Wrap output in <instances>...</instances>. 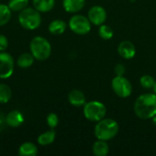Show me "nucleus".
Here are the masks:
<instances>
[{"mask_svg": "<svg viewBox=\"0 0 156 156\" xmlns=\"http://www.w3.org/2000/svg\"><path fill=\"white\" fill-rule=\"evenodd\" d=\"M152 121H153V124H154V125L156 127V115L152 118Z\"/></svg>", "mask_w": 156, "mask_h": 156, "instance_id": "c85d7f7f", "label": "nucleus"}, {"mask_svg": "<svg viewBox=\"0 0 156 156\" xmlns=\"http://www.w3.org/2000/svg\"><path fill=\"white\" fill-rule=\"evenodd\" d=\"M33 6L40 13H47L53 9L55 0H32Z\"/></svg>", "mask_w": 156, "mask_h": 156, "instance_id": "2eb2a0df", "label": "nucleus"}, {"mask_svg": "<svg viewBox=\"0 0 156 156\" xmlns=\"http://www.w3.org/2000/svg\"><path fill=\"white\" fill-rule=\"evenodd\" d=\"M8 47V39L5 35L0 34V51H5Z\"/></svg>", "mask_w": 156, "mask_h": 156, "instance_id": "a878e982", "label": "nucleus"}, {"mask_svg": "<svg viewBox=\"0 0 156 156\" xmlns=\"http://www.w3.org/2000/svg\"><path fill=\"white\" fill-rule=\"evenodd\" d=\"M29 49L35 59L38 61H44L48 59L50 57L52 51L49 41L41 36H37L32 38L30 41Z\"/></svg>", "mask_w": 156, "mask_h": 156, "instance_id": "7ed1b4c3", "label": "nucleus"}, {"mask_svg": "<svg viewBox=\"0 0 156 156\" xmlns=\"http://www.w3.org/2000/svg\"><path fill=\"white\" fill-rule=\"evenodd\" d=\"M114 72L116 76H123L125 73V67L122 63H118L114 68Z\"/></svg>", "mask_w": 156, "mask_h": 156, "instance_id": "bb28decb", "label": "nucleus"}, {"mask_svg": "<svg viewBox=\"0 0 156 156\" xmlns=\"http://www.w3.org/2000/svg\"><path fill=\"white\" fill-rule=\"evenodd\" d=\"M120 127L115 120L103 118L97 122L94 128L95 137L99 140L109 141L113 139L119 133Z\"/></svg>", "mask_w": 156, "mask_h": 156, "instance_id": "f03ea898", "label": "nucleus"}, {"mask_svg": "<svg viewBox=\"0 0 156 156\" xmlns=\"http://www.w3.org/2000/svg\"><path fill=\"white\" fill-rule=\"evenodd\" d=\"M88 18L92 25L100 27L105 23L107 19V12L104 7L101 5H94L89 10Z\"/></svg>", "mask_w": 156, "mask_h": 156, "instance_id": "1a4fd4ad", "label": "nucleus"}, {"mask_svg": "<svg viewBox=\"0 0 156 156\" xmlns=\"http://www.w3.org/2000/svg\"><path fill=\"white\" fill-rule=\"evenodd\" d=\"M47 124L50 129H55L58 124V116L54 112L48 113L47 116Z\"/></svg>", "mask_w": 156, "mask_h": 156, "instance_id": "393cba45", "label": "nucleus"}, {"mask_svg": "<svg viewBox=\"0 0 156 156\" xmlns=\"http://www.w3.org/2000/svg\"><path fill=\"white\" fill-rule=\"evenodd\" d=\"M67 29V24L61 19H55L48 25V31L52 35H61Z\"/></svg>", "mask_w": 156, "mask_h": 156, "instance_id": "4468645a", "label": "nucleus"}, {"mask_svg": "<svg viewBox=\"0 0 156 156\" xmlns=\"http://www.w3.org/2000/svg\"><path fill=\"white\" fill-rule=\"evenodd\" d=\"M12 98V90L10 87L5 83H0V104L7 103Z\"/></svg>", "mask_w": 156, "mask_h": 156, "instance_id": "412c9836", "label": "nucleus"}, {"mask_svg": "<svg viewBox=\"0 0 156 156\" xmlns=\"http://www.w3.org/2000/svg\"><path fill=\"white\" fill-rule=\"evenodd\" d=\"M69 27L72 32L77 35H86L91 29V23L88 16L82 15H74L69 21Z\"/></svg>", "mask_w": 156, "mask_h": 156, "instance_id": "423d86ee", "label": "nucleus"}, {"mask_svg": "<svg viewBox=\"0 0 156 156\" xmlns=\"http://www.w3.org/2000/svg\"><path fill=\"white\" fill-rule=\"evenodd\" d=\"M155 83V80L151 75H144L140 79V84L144 89H153Z\"/></svg>", "mask_w": 156, "mask_h": 156, "instance_id": "b1692460", "label": "nucleus"}, {"mask_svg": "<svg viewBox=\"0 0 156 156\" xmlns=\"http://www.w3.org/2000/svg\"><path fill=\"white\" fill-rule=\"evenodd\" d=\"M134 113L142 120H149L156 115V94L144 93L137 98L133 106Z\"/></svg>", "mask_w": 156, "mask_h": 156, "instance_id": "f257e3e1", "label": "nucleus"}, {"mask_svg": "<svg viewBox=\"0 0 156 156\" xmlns=\"http://www.w3.org/2000/svg\"><path fill=\"white\" fill-rule=\"evenodd\" d=\"M113 92L120 98H128L133 92V86L129 80L123 76H116L112 80Z\"/></svg>", "mask_w": 156, "mask_h": 156, "instance_id": "0eeeda50", "label": "nucleus"}, {"mask_svg": "<svg viewBox=\"0 0 156 156\" xmlns=\"http://www.w3.org/2000/svg\"><path fill=\"white\" fill-rule=\"evenodd\" d=\"M12 16V11L5 4H0V27L6 25Z\"/></svg>", "mask_w": 156, "mask_h": 156, "instance_id": "aec40b11", "label": "nucleus"}, {"mask_svg": "<svg viewBox=\"0 0 156 156\" xmlns=\"http://www.w3.org/2000/svg\"><path fill=\"white\" fill-rule=\"evenodd\" d=\"M25 118L23 113L17 110H13L5 115L6 125L11 128H18L23 124Z\"/></svg>", "mask_w": 156, "mask_h": 156, "instance_id": "9b49d317", "label": "nucleus"}, {"mask_svg": "<svg viewBox=\"0 0 156 156\" xmlns=\"http://www.w3.org/2000/svg\"><path fill=\"white\" fill-rule=\"evenodd\" d=\"M109 144H107V141L99 140L93 144L92 146V152L95 156H106L109 154Z\"/></svg>", "mask_w": 156, "mask_h": 156, "instance_id": "f3484780", "label": "nucleus"}, {"mask_svg": "<svg viewBox=\"0 0 156 156\" xmlns=\"http://www.w3.org/2000/svg\"><path fill=\"white\" fill-rule=\"evenodd\" d=\"M68 101L74 107H81L86 103V97L81 90H72L68 95Z\"/></svg>", "mask_w": 156, "mask_h": 156, "instance_id": "f8f14e48", "label": "nucleus"}, {"mask_svg": "<svg viewBox=\"0 0 156 156\" xmlns=\"http://www.w3.org/2000/svg\"><path fill=\"white\" fill-rule=\"evenodd\" d=\"M29 0H9L7 5L12 12H20L28 6Z\"/></svg>", "mask_w": 156, "mask_h": 156, "instance_id": "4be33fe9", "label": "nucleus"}, {"mask_svg": "<svg viewBox=\"0 0 156 156\" xmlns=\"http://www.w3.org/2000/svg\"><path fill=\"white\" fill-rule=\"evenodd\" d=\"M107 109L105 105L97 101H91L86 102L83 106V114L85 118L90 122H97L105 118Z\"/></svg>", "mask_w": 156, "mask_h": 156, "instance_id": "39448f33", "label": "nucleus"}, {"mask_svg": "<svg viewBox=\"0 0 156 156\" xmlns=\"http://www.w3.org/2000/svg\"><path fill=\"white\" fill-rule=\"evenodd\" d=\"M34 61H35L34 56L30 52L29 53L25 52L18 57L16 60V65L21 69H28L33 65Z\"/></svg>", "mask_w": 156, "mask_h": 156, "instance_id": "6ab92c4d", "label": "nucleus"}, {"mask_svg": "<svg viewBox=\"0 0 156 156\" xmlns=\"http://www.w3.org/2000/svg\"><path fill=\"white\" fill-rule=\"evenodd\" d=\"M14 69L15 61L12 55L5 51H0V79H9L14 73Z\"/></svg>", "mask_w": 156, "mask_h": 156, "instance_id": "6e6552de", "label": "nucleus"}, {"mask_svg": "<svg viewBox=\"0 0 156 156\" xmlns=\"http://www.w3.org/2000/svg\"><path fill=\"white\" fill-rule=\"evenodd\" d=\"M18 154L20 156H35L37 154V147L34 143L26 142L18 148Z\"/></svg>", "mask_w": 156, "mask_h": 156, "instance_id": "dca6fc26", "label": "nucleus"}, {"mask_svg": "<svg viewBox=\"0 0 156 156\" xmlns=\"http://www.w3.org/2000/svg\"><path fill=\"white\" fill-rule=\"evenodd\" d=\"M6 126V122H5V116L0 112V133L5 129V127Z\"/></svg>", "mask_w": 156, "mask_h": 156, "instance_id": "cd10ccee", "label": "nucleus"}, {"mask_svg": "<svg viewBox=\"0 0 156 156\" xmlns=\"http://www.w3.org/2000/svg\"><path fill=\"white\" fill-rule=\"evenodd\" d=\"M99 36L104 40H109L113 37V29L110 26L102 24L99 27Z\"/></svg>", "mask_w": 156, "mask_h": 156, "instance_id": "5701e85b", "label": "nucleus"}, {"mask_svg": "<svg viewBox=\"0 0 156 156\" xmlns=\"http://www.w3.org/2000/svg\"><path fill=\"white\" fill-rule=\"evenodd\" d=\"M56 139V132L54 129H50L37 137V144L41 146H47L51 144Z\"/></svg>", "mask_w": 156, "mask_h": 156, "instance_id": "a211bd4d", "label": "nucleus"}, {"mask_svg": "<svg viewBox=\"0 0 156 156\" xmlns=\"http://www.w3.org/2000/svg\"><path fill=\"white\" fill-rule=\"evenodd\" d=\"M85 5V0H63V7L68 13L80 12Z\"/></svg>", "mask_w": 156, "mask_h": 156, "instance_id": "ddd939ff", "label": "nucleus"}, {"mask_svg": "<svg viewBox=\"0 0 156 156\" xmlns=\"http://www.w3.org/2000/svg\"><path fill=\"white\" fill-rule=\"evenodd\" d=\"M118 53L124 59H131L136 54V49L134 45L128 40L122 41L118 46Z\"/></svg>", "mask_w": 156, "mask_h": 156, "instance_id": "9d476101", "label": "nucleus"}, {"mask_svg": "<svg viewBox=\"0 0 156 156\" xmlns=\"http://www.w3.org/2000/svg\"><path fill=\"white\" fill-rule=\"evenodd\" d=\"M153 89H154V93L156 94V81H155V83H154V88H153Z\"/></svg>", "mask_w": 156, "mask_h": 156, "instance_id": "c756f323", "label": "nucleus"}, {"mask_svg": "<svg viewBox=\"0 0 156 156\" xmlns=\"http://www.w3.org/2000/svg\"><path fill=\"white\" fill-rule=\"evenodd\" d=\"M18 22L23 28L27 30H35L40 27L42 22L40 12L37 11L34 6H27L19 12Z\"/></svg>", "mask_w": 156, "mask_h": 156, "instance_id": "20e7f679", "label": "nucleus"}]
</instances>
